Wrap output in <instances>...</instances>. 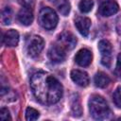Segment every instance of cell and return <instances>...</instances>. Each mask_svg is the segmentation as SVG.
I'll list each match as a JSON object with an SVG mask.
<instances>
[{"mask_svg": "<svg viewBox=\"0 0 121 121\" xmlns=\"http://www.w3.org/2000/svg\"><path fill=\"white\" fill-rule=\"evenodd\" d=\"M30 87L35 97L43 104H55L62 96V85L47 72L40 71L33 74L30 78Z\"/></svg>", "mask_w": 121, "mask_h": 121, "instance_id": "6da1fadb", "label": "cell"}, {"mask_svg": "<svg viewBox=\"0 0 121 121\" xmlns=\"http://www.w3.org/2000/svg\"><path fill=\"white\" fill-rule=\"evenodd\" d=\"M18 20L24 26H29L33 22V12L32 9L22 8L18 12Z\"/></svg>", "mask_w": 121, "mask_h": 121, "instance_id": "4fadbf2b", "label": "cell"}, {"mask_svg": "<svg viewBox=\"0 0 121 121\" xmlns=\"http://www.w3.org/2000/svg\"><path fill=\"white\" fill-rule=\"evenodd\" d=\"M114 74L116 75V77L121 78V53L118 54L117 56V62H116V66L114 69Z\"/></svg>", "mask_w": 121, "mask_h": 121, "instance_id": "603a6c76", "label": "cell"}, {"mask_svg": "<svg viewBox=\"0 0 121 121\" xmlns=\"http://www.w3.org/2000/svg\"><path fill=\"white\" fill-rule=\"evenodd\" d=\"M19 43V33L14 29H9L3 34V43L7 46H16Z\"/></svg>", "mask_w": 121, "mask_h": 121, "instance_id": "8fae6325", "label": "cell"}, {"mask_svg": "<svg viewBox=\"0 0 121 121\" xmlns=\"http://www.w3.org/2000/svg\"><path fill=\"white\" fill-rule=\"evenodd\" d=\"M89 110L91 115L97 120L109 118L111 115V109L107 101L100 95H95L89 99Z\"/></svg>", "mask_w": 121, "mask_h": 121, "instance_id": "7a4b0ae2", "label": "cell"}, {"mask_svg": "<svg viewBox=\"0 0 121 121\" xmlns=\"http://www.w3.org/2000/svg\"><path fill=\"white\" fill-rule=\"evenodd\" d=\"M40 113L37 110H35L34 108H31V107H28L26 108V119L27 121H33V120H36L38 119Z\"/></svg>", "mask_w": 121, "mask_h": 121, "instance_id": "d6986e66", "label": "cell"}, {"mask_svg": "<svg viewBox=\"0 0 121 121\" xmlns=\"http://www.w3.org/2000/svg\"><path fill=\"white\" fill-rule=\"evenodd\" d=\"M11 17H12V12L9 7H6L1 13V21L3 25H9L11 22Z\"/></svg>", "mask_w": 121, "mask_h": 121, "instance_id": "e0dca14e", "label": "cell"}, {"mask_svg": "<svg viewBox=\"0 0 121 121\" xmlns=\"http://www.w3.org/2000/svg\"><path fill=\"white\" fill-rule=\"evenodd\" d=\"M75 26L83 36H88L89 29L91 26V20L87 17H78L75 21Z\"/></svg>", "mask_w": 121, "mask_h": 121, "instance_id": "7c38bea8", "label": "cell"}, {"mask_svg": "<svg viewBox=\"0 0 121 121\" xmlns=\"http://www.w3.org/2000/svg\"><path fill=\"white\" fill-rule=\"evenodd\" d=\"M38 21L41 26L45 29H53L58 24V16L56 12L50 8H43L38 16Z\"/></svg>", "mask_w": 121, "mask_h": 121, "instance_id": "3957f363", "label": "cell"}, {"mask_svg": "<svg viewBox=\"0 0 121 121\" xmlns=\"http://www.w3.org/2000/svg\"><path fill=\"white\" fill-rule=\"evenodd\" d=\"M94 81L96 87L99 88H105L109 85V83L111 82L110 78L103 72H98L95 74V78H94Z\"/></svg>", "mask_w": 121, "mask_h": 121, "instance_id": "9a60e30c", "label": "cell"}, {"mask_svg": "<svg viewBox=\"0 0 121 121\" xmlns=\"http://www.w3.org/2000/svg\"><path fill=\"white\" fill-rule=\"evenodd\" d=\"M44 42L42 37L38 35H31L26 41V49L30 57H37L43 50Z\"/></svg>", "mask_w": 121, "mask_h": 121, "instance_id": "277c9868", "label": "cell"}, {"mask_svg": "<svg viewBox=\"0 0 121 121\" xmlns=\"http://www.w3.org/2000/svg\"><path fill=\"white\" fill-rule=\"evenodd\" d=\"M112 98H113L114 104L118 108H121V87H118L114 91V93L112 95Z\"/></svg>", "mask_w": 121, "mask_h": 121, "instance_id": "ffe728a7", "label": "cell"}, {"mask_svg": "<svg viewBox=\"0 0 121 121\" xmlns=\"http://www.w3.org/2000/svg\"><path fill=\"white\" fill-rule=\"evenodd\" d=\"M98 49L101 53V63L102 65L109 68L112 62V47L110 42L107 40H101L98 43Z\"/></svg>", "mask_w": 121, "mask_h": 121, "instance_id": "5b68a950", "label": "cell"}, {"mask_svg": "<svg viewBox=\"0 0 121 121\" xmlns=\"http://www.w3.org/2000/svg\"><path fill=\"white\" fill-rule=\"evenodd\" d=\"M18 2L23 8L29 9H33L35 6V0H18Z\"/></svg>", "mask_w": 121, "mask_h": 121, "instance_id": "44dd1931", "label": "cell"}, {"mask_svg": "<svg viewBox=\"0 0 121 121\" xmlns=\"http://www.w3.org/2000/svg\"><path fill=\"white\" fill-rule=\"evenodd\" d=\"M119 9V7L116 2L114 1H105L99 7V13L102 16H112L116 13Z\"/></svg>", "mask_w": 121, "mask_h": 121, "instance_id": "9c48e42d", "label": "cell"}, {"mask_svg": "<svg viewBox=\"0 0 121 121\" xmlns=\"http://www.w3.org/2000/svg\"><path fill=\"white\" fill-rule=\"evenodd\" d=\"M72 113L74 116H80L81 113H82V110H81V106H80V102H79V99L78 97V95L76 97L73 98L72 100Z\"/></svg>", "mask_w": 121, "mask_h": 121, "instance_id": "2e32d148", "label": "cell"}, {"mask_svg": "<svg viewBox=\"0 0 121 121\" xmlns=\"http://www.w3.org/2000/svg\"><path fill=\"white\" fill-rule=\"evenodd\" d=\"M65 49H63L59 44L52 45L48 50V58L53 62H61L65 60Z\"/></svg>", "mask_w": 121, "mask_h": 121, "instance_id": "52a82bcc", "label": "cell"}, {"mask_svg": "<svg viewBox=\"0 0 121 121\" xmlns=\"http://www.w3.org/2000/svg\"><path fill=\"white\" fill-rule=\"evenodd\" d=\"M77 39L69 31H63L58 36V44L65 50H71L76 46Z\"/></svg>", "mask_w": 121, "mask_h": 121, "instance_id": "8992f818", "label": "cell"}, {"mask_svg": "<svg viewBox=\"0 0 121 121\" xmlns=\"http://www.w3.org/2000/svg\"><path fill=\"white\" fill-rule=\"evenodd\" d=\"M94 7V1L93 0H81L78 4L79 10L83 13H87L92 10Z\"/></svg>", "mask_w": 121, "mask_h": 121, "instance_id": "ac0fdd59", "label": "cell"}, {"mask_svg": "<svg viewBox=\"0 0 121 121\" xmlns=\"http://www.w3.org/2000/svg\"><path fill=\"white\" fill-rule=\"evenodd\" d=\"M0 119L2 121H7V120H10L11 119L10 114H9V112L8 109L2 108L0 110Z\"/></svg>", "mask_w": 121, "mask_h": 121, "instance_id": "7402d4cb", "label": "cell"}, {"mask_svg": "<svg viewBox=\"0 0 121 121\" xmlns=\"http://www.w3.org/2000/svg\"><path fill=\"white\" fill-rule=\"evenodd\" d=\"M71 78L72 80L81 87H86L89 84V77L86 72L80 71L78 69L71 71Z\"/></svg>", "mask_w": 121, "mask_h": 121, "instance_id": "30bf717a", "label": "cell"}, {"mask_svg": "<svg viewBox=\"0 0 121 121\" xmlns=\"http://www.w3.org/2000/svg\"><path fill=\"white\" fill-rule=\"evenodd\" d=\"M92 59H93L92 52L87 48H82V49L78 50L75 56L76 62L78 65L83 66V67L88 66L92 62Z\"/></svg>", "mask_w": 121, "mask_h": 121, "instance_id": "ba28073f", "label": "cell"}, {"mask_svg": "<svg viewBox=\"0 0 121 121\" xmlns=\"http://www.w3.org/2000/svg\"><path fill=\"white\" fill-rule=\"evenodd\" d=\"M53 6L63 15L66 16L70 11V3L68 0H50Z\"/></svg>", "mask_w": 121, "mask_h": 121, "instance_id": "5bb4252c", "label": "cell"}]
</instances>
